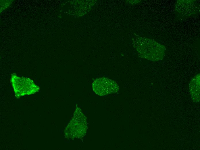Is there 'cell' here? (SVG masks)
<instances>
[{"mask_svg":"<svg viewBox=\"0 0 200 150\" xmlns=\"http://www.w3.org/2000/svg\"><path fill=\"white\" fill-rule=\"evenodd\" d=\"M134 45L139 56L153 61L161 60L165 54V47L153 40L141 38L136 41Z\"/></svg>","mask_w":200,"mask_h":150,"instance_id":"obj_1","label":"cell"},{"mask_svg":"<svg viewBox=\"0 0 200 150\" xmlns=\"http://www.w3.org/2000/svg\"><path fill=\"white\" fill-rule=\"evenodd\" d=\"M87 129L86 117L81 109L77 107L73 117L65 129V137L72 139L82 138L85 134Z\"/></svg>","mask_w":200,"mask_h":150,"instance_id":"obj_2","label":"cell"},{"mask_svg":"<svg viewBox=\"0 0 200 150\" xmlns=\"http://www.w3.org/2000/svg\"><path fill=\"white\" fill-rule=\"evenodd\" d=\"M92 87L94 92L100 96L116 93L119 90V86L115 81L104 77L95 79Z\"/></svg>","mask_w":200,"mask_h":150,"instance_id":"obj_3","label":"cell"},{"mask_svg":"<svg viewBox=\"0 0 200 150\" xmlns=\"http://www.w3.org/2000/svg\"><path fill=\"white\" fill-rule=\"evenodd\" d=\"M17 77L16 80L11 79L15 96L18 98L26 95L34 94L38 91L39 88L29 78Z\"/></svg>","mask_w":200,"mask_h":150,"instance_id":"obj_4","label":"cell"},{"mask_svg":"<svg viewBox=\"0 0 200 150\" xmlns=\"http://www.w3.org/2000/svg\"><path fill=\"white\" fill-rule=\"evenodd\" d=\"M200 75H196L191 81L189 89L193 100L196 102L200 100Z\"/></svg>","mask_w":200,"mask_h":150,"instance_id":"obj_5","label":"cell"}]
</instances>
